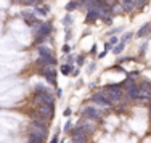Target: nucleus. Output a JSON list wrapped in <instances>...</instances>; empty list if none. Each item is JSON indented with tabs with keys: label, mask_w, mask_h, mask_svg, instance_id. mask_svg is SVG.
Masks as SVG:
<instances>
[{
	"label": "nucleus",
	"mask_w": 151,
	"mask_h": 143,
	"mask_svg": "<svg viewBox=\"0 0 151 143\" xmlns=\"http://www.w3.org/2000/svg\"><path fill=\"white\" fill-rule=\"evenodd\" d=\"M32 29H34L37 44H42V42H44L45 39L50 35V32H52L53 27H52V24H50V23H40V24H37L35 27H32Z\"/></svg>",
	"instance_id": "f257e3e1"
},
{
	"label": "nucleus",
	"mask_w": 151,
	"mask_h": 143,
	"mask_svg": "<svg viewBox=\"0 0 151 143\" xmlns=\"http://www.w3.org/2000/svg\"><path fill=\"white\" fill-rule=\"evenodd\" d=\"M29 135H35V137H39V138H47V129L45 126H42V124H35V122H32V126L29 129Z\"/></svg>",
	"instance_id": "f03ea898"
},
{
	"label": "nucleus",
	"mask_w": 151,
	"mask_h": 143,
	"mask_svg": "<svg viewBox=\"0 0 151 143\" xmlns=\"http://www.w3.org/2000/svg\"><path fill=\"white\" fill-rule=\"evenodd\" d=\"M106 90L109 92L111 100H113V101H116V100H121V96H122L121 84H109V85L106 87Z\"/></svg>",
	"instance_id": "7ed1b4c3"
},
{
	"label": "nucleus",
	"mask_w": 151,
	"mask_h": 143,
	"mask_svg": "<svg viewBox=\"0 0 151 143\" xmlns=\"http://www.w3.org/2000/svg\"><path fill=\"white\" fill-rule=\"evenodd\" d=\"M53 105H48V103H40L39 105V114L44 116L45 119H52L53 117Z\"/></svg>",
	"instance_id": "20e7f679"
},
{
	"label": "nucleus",
	"mask_w": 151,
	"mask_h": 143,
	"mask_svg": "<svg viewBox=\"0 0 151 143\" xmlns=\"http://www.w3.org/2000/svg\"><path fill=\"white\" fill-rule=\"evenodd\" d=\"M42 74H44V77L53 85V87H56V73H55L53 68H50V66L44 68V69H42Z\"/></svg>",
	"instance_id": "39448f33"
},
{
	"label": "nucleus",
	"mask_w": 151,
	"mask_h": 143,
	"mask_svg": "<svg viewBox=\"0 0 151 143\" xmlns=\"http://www.w3.org/2000/svg\"><path fill=\"white\" fill-rule=\"evenodd\" d=\"M35 100H39L40 103H48V105H53V98H52V95L48 93V90L35 92Z\"/></svg>",
	"instance_id": "423d86ee"
},
{
	"label": "nucleus",
	"mask_w": 151,
	"mask_h": 143,
	"mask_svg": "<svg viewBox=\"0 0 151 143\" xmlns=\"http://www.w3.org/2000/svg\"><path fill=\"white\" fill-rule=\"evenodd\" d=\"M92 100L96 103V105H100V106H106V108H108V106H111V101H109V100H106L105 96H103L101 92H100V93H95V95L92 96Z\"/></svg>",
	"instance_id": "0eeeda50"
},
{
	"label": "nucleus",
	"mask_w": 151,
	"mask_h": 143,
	"mask_svg": "<svg viewBox=\"0 0 151 143\" xmlns=\"http://www.w3.org/2000/svg\"><path fill=\"white\" fill-rule=\"evenodd\" d=\"M96 19H100L96 10L95 8H88L87 10V16H85V23H87V24H93Z\"/></svg>",
	"instance_id": "6e6552de"
},
{
	"label": "nucleus",
	"mask_w": 151,
	"mask_h": 143,
	"mask_svg": "<svg viewBox=\"0 0 151 143\" xmlns=\"http://www.w3.org/2000/svg\"><path fill=\"white\" fill-rule=\"evenodd\" d=\"M84 116L88 117V119H92V121H98V119H100L98 111H96L95 108H92V106H88V108L84 109Z\"/></svg>",
	"instance_id": "1a4fd4ad"
},
{
	"label": "nucleus",
	"mask_w": 151,
	"mask_h": 143,
	"mask_svg": "<svg viewBox=\"0 0 151 143\" xmlns=\"http://www.w3.org/2000/svg\"><path fill=\"white\" fill-rule=\"evenodd\" d=\"M151 34V23H146V24H143L142 27H140L138 31H137V37H146V35H150Z\"/></svg>",
	"instance_id": "9d476101"
},
{
	"label": "nucleus",
	"mask_w": 151,
	"mask_h": 143,
	"mask_svg": "<svg viewBox=\"0 0 151 143\" xmlns=\"http://www.w3.org/2000/svg\"><path fill=\"white\" fill-rule=\"evenodd\" d=\"M122 10L125 13L134 11L135 10V0H122Z\"/></svg>",
	"instance_id": "9b49d317"
},
{
	"label": "nucleus",
	"mask_w": 151,
	"mask_h": 143,
	"mask_svg": "<svg viewBox=\"0 0 151 143\" xmlns=\"http://www.w3.org/2000/svg\"><path fill=\"white\" fill-rule=\"evenodd\" d=\"M34 15H40V16H47L48 15V6H45V8H39V6H35L34 8Z\"/></svg>",
	"instance_id": "f8f14e48"
},
{
	"label": "nucleus",
	"mask_w": 151,
	"mask_h": 143,
	"mask_svg": "<svg viewBox=\"0 0 151 143\" xmlns=\"http://www.w3.org/2000/svg\"><path fill=\"white\" fill-rule=\"evenodd\" d=\"M37 52H39V55H40V56H48V55H52V53H50V48H48V47H44V45L37 47Z\"/></svg>",
	"instance_id": "ddd939ff"
},
{
	"label": "nucleus",
	"mask_w": 151,
	"mask_h": 143,
	"mask_svg": "<svg viewBox=\"0 0 151 143\" xmlns=\"http://www.w3.org/2000/svg\"><path fill=\"white\" fill-rule=\"evenodd\" d=\"M77 6H79V2H77V0H71V2L66 5V10L71 13V11H74V10L77 8Z\"/></svg>",
	"instance_id": "4468645a"
},
{
	"label": "nucleus",
	"mask_w": 151,
	"mask_h": 143,
	"mask_svg": "<svg viewBox=\"0 0 151 143\" xmlns=\"http://www.w3.org/2000/svg\"><path fill=\"white\" fill-rule=\"evenodd\" d=\"M124 47H125V42H121L119 45H116L114 48H111L114 52V55H119V53H122V50H124Z\"/></svg>",
	"instance_id": "2eb2a0df"
},
{
	"label": "nucleus",
	"mask_w": 151,
	"mask_h": 143,
	"mask_svg": "<svg viewBox=\"0 0 151 143\" xmlns=\"http://www.w3.org/2000/svg\"><path fill=\"white\" fill-rule=\"evenodd\" d=\"M82 129H84V130L85 132H87V134H92V132L93 130H95V126H92V124L90 122H85V124H82V126H81Z\"/></svg>",
	"instance_id": "dca6fc26"
},
{
	"label": "nucleus",
	"mask_w": 151,
	"mask_h": 143,
	"mask_svg": "<svg viewBox=\"0 0 151 143\" xmlns=\"http://www.w3.org/2000/svg\"><path fill=\"white\" fill-rule=\"evenodd\" d=\"M27 143H45V140H44V138L35 137V135H29V140H27Z\"/></svg>",
	"instance_id": "f3484780"
},
{
	"label": "nucleus",
	"mask_w": 151,
	"mask_h": 143,
	"mask_svg": "<svg viewBox=\"0 0 151 143\" xmlns=\"http://www.w3.org/2000/svg\"><path fill=\"white\" fill-rule=\"evenodd\" d=\"M71 71H73V68H71L69 64H63V66H61V73H63L64 76H68V74H69Z\"/></svg>",
	"instance_id": "a211bd4d"
},
{
	"label": "nucleus",
	"mask_w": 151,
	"mask_h": 143,
	"mask_svg": "<svg viewBox=\"0 0 151 143\" xmlns=\"http://www.w3.org/2000/svg\"><path fill=\"white\" fill-rule=\"evenodd\" d=\"M71 23H73V18H71V15H66V16L63 18V24H64L66 27H69Z\"/></svg>",
	"instance_id": "6ab92c4d"
},
{
	"label": "nucleus",
	"mask_w": 151,
	"mask_h": 143,
	"mask_svg": "<svg viewBox=\"0 0 151 143\" xmlns=\"http://www.w3.org/2000/svg\"><path fill=\"white\" fill-rule=\"evenodd\" d=\"M105 5L111 6V8H114V6L117 5V0H105Z\"/></svg>",
	"instance_id": "aec40b11"
},
{
	"label": "nucleus",
	"mask_w": 151,
	"mask_h": 143,
	"mask_svg": "<svg viewBox=\"0 0 151 143\" xmlns=\"http://www.w3.org/2000/svg\"><path fill=\"white\" fill-rule=\"evenodd\" d=\"M132 35H134L132 32H127V34H124V35H122V42H129V40L132 39Z\"/></svg>",
	"instance_id": "412c9836"
},
{
	"label": "nucleus",
	"mask_w": 151,
	"mask_h": 143,
	"mask_svg": "<svg viewBox=\"0 0 151 143\" xmlns=\"http://www.w3.org/2000/svg\"><path fill=\"white\" fill-rule=\"evenodd\" d=\"M117 40H119V39H117L116 35H113V37L109 39V44H111V45H114V44H117Z\"/></svg>",
	"instance_id": "4be33fe9"
},
{
	"label": "nucleus",
	"mask_w": 151,
	"mask_h": 143,
	"mask_svg": "<svg viewBox=\"0 0 151 143\" xmlns=\"http://www.w3.org/2000/svg\"><path fill=\"white\" fill-rule=\"evenodd\" d=\"M63 52H64V53H69V52H71V47H69V45H64V47H63Z\"/></svg>",
	"instance_id": "5701e85b"
},
{
	"label": "nucleus",
	"mask_w": 151,
	"mask_h": 143,
	"mask_svg": "<svg viewBox=\"0 0 151 143\" xmlns=\"http://www.w3.org/2000/svg\"><path fill=\"white\" fill-rule=\"evenodd\" d=\"M71 113H73V111H71V109H66V111H64L63 114H64V116H66V117H69V116H71Z\"/></svg>",
	"instance_id": "b1692460"
},
{
	"label": "nucleus",
	"mask_w": 151,
	"mask_h": 143,
	"mask_svg": "<svg viewBox=\"0 0 151 143\" xmlns=\"http://www.w3.org/2000/svg\"><path fill=\"white\" fill-rule=\"evenodd\" d=\"M52 143H58V134H56V135H55V137H53V138H52Z\"/></svg>",
	"instance_id": "393cba45"
},
{
	"label": "nucleus",
	"mask_w": 151,
	"mask_h": 143,
	"mask_svg": "<svg viewBox=\"0 0 151 143\" xmlns=\"http://www.w3.org/2000/svg\"><path fill=\"white\" fill-rule=\"evenodd\" d=\"M77 63H79V64L84 63V56H79V58H77Z\"/></svg>",
	"instance_id": "a878e982"
},
{
	"label": "nucleus",
	"mask_w": 151,
	"mask_h": 143,
	"mask_svg": "<svg viewBox=\"0 0 151 143\" xmlns=\"http://www.w3.org/2000/svg\"><path fill=\"white\" fill-rule=\"evenodd\" d=\"M71 129V122H66V126H64V130H69Z\"/></svg>",
	"instance_id": "bb28decb"
},
{
	"label": "nucleus",
	"mask_w": 151,
	"mask_h": 143,
	"mask_svg": "<svg viewBox=\"0 0 151 143\" xmlns=\"http://www.w3.org/2000/svg\"><path fill=\"white\" fill-rule=\"evenodd\" d=\"M150 116H151V103H150Z\"/></svg>",
	"instance_id": "cd10ccee"
}]
</instances>
